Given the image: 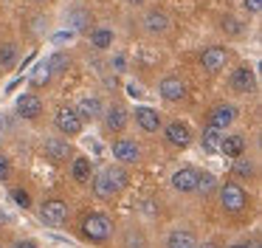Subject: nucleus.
I'll return each mask as SVG.
<instances>
[{
    "label": "nucleus",
    "instance_id": "1",
    "mask_svg": "<svg viewBox=\"0 0 262 248\" xmlns=\"http://www.w3.org/2000/svg\"><path fill=\"white\" fill-rule=\"evenodd\" d=\"M124 183H127V175L121 172V169H104L102 175L93 178V192L107 200V197L119 195V192L124 189Z\"/></svg>",
    "mask_w": 262,
    "mask_h": 248
},
{
    "label": "nucleus",
    "instance_id": "2",
    "mask_svg": "<svg viewBox=\"0 0 262 248\" xmlns=\"http://www.w3.org/2000/svg\"><path fill=\"white\" fill-rule=\"evenodd\" d=\"M82 234H85L91 242H107L110 234H113V223H110L107 214L93 212V214H88L85 223H82Z\"/></svg>",
    "mask_w": 262,
    "mask_h": 248
},
{
    "label": "nucleus",
    "instance_id": "3",
    "mask_svg": "<svg viewBox=\"0 0 262 248\" xmlns=\"http://www.w3.org/2000/svg\"><path fill=\"white\" fill-rule=\"evenodd\" d=\"M220 203H223L226 212H243V209L248 206V195H245V189L239 183L228 180V183L220 189Z\"/></svg>",
    "mask_w": 262,
    "mask_h": 248
},
{
    "label": "nucleus",
    "instance_id": "4",
    "mask_svg": "<svg viewBox=\"0 0 262 248\" xmlns=\"http://www.w3.org/2000/svg\"><path fill=\"white\" fill-rule=\"evenodd\" d=\"M54 124H57V130H59V133H65V135H79L85 118L79 116L76 107H59L57 116H54Z\"/></svg>",
    "mask_w": 262,
    "mask_h": 248
},
{
    "label": "nucleus",
    "instance_id": "5",
    "mask_svg": "<svg viewBox=\"0 0 262 248\" xmlns=\"http://www.w3.org/2000/svg\"><path fill=\"white\" fill-rule=\"evenodd\" d=\"M40 220L46 225H65V220H68V206H65L62 200H46L40 209Z\"/></svg>",
    "mask_w": 262,
    "mask_h": 248
},
{
    "label": "nucleus",
    "instance_id": "6",
    "mask_svg": "<svg viewBox=\"0 0 262 248\" xmlns=\"http://www.w3.org/2000/svg\"><path fill=\"white\" fill-rule=\"evenodd\" d=\"M164 138L169 141L172 147H178V150H186V147L192 144V130H189V124H183V121H172V124H166Z\"/></svg>",
    "mask_w": 262,
    "mask_h": 248
},
{
    "label": "nucleus",
    "instance_id": "7",
    "mask_svg": "<svg viewBox=\"0 0 262 248\" xmlns=\"http://www.w3.org/2000/svg\"><path fill=\"white\" fill-rule=\"evenodd\" d=\"M226 59H228L226 48H220V45H211V48L203 51V56H200V65H203L209 73H217V71H223V68H226Z\"/></svg>",
    "mask_w": 262,
    "mask_h": 248
},
{
    "label": "nucleus",
    "instance_id": "8",
    "mask_svg": "<svg viewBox=\"0 0 262 248\" xmlns=\"http://www.w3.org/2000/svg\"><path fill=\"white\" fill-rule=\"evenodd\" d=\"M231 88L237 90V93H254V90H256L254 71H251L248 65H239L237 71H234V76H231Z\"/></svg>",
    "mask_w": 262,
    "mask_h": 248
},
{
    "label": "nucleus",
    "instance_id": "9",
    "mask_svg": "<svg viewBox=\"0 0 262 248\" xmlns=\"http://www.w3.org/2000/svg\"><path fill=\"white\" fill-rule=\"evenodd\" d=\"M113 155H116V161H121V163H136L138 158H141V147L130 138H121L113 144Z\"/></svg>",
    "mask_w": 262,
    "mask_h": 248
},
{
    "label": "nucleus",
    "instance_id": "10",
    "mask_svg": "<svg viewBox=\"0 0 262 248\" xmlns=\"http://www.w3.org/2000/svg\"><path fill=\"white\" fill-rule=\"evenodd\" d=\"M136 124L144 130V133H158V130H161L158 110H152V107H138V110H136Z\"/></svg>",
    "mask_w": 262,
    "mask_h": 248
},
{
    "label": "nucleus",
    "instance_id": "11",
    "mask_svg": "<svg viewBox=\"0 0 262 248\" xmlns=\"http://www.w3.org/2000/svg\"><path fill=\"white\" fill-rule=\"evenodd\" d=\"M161 96H164L166 101H181L183 96H186V85L181 82L178 76H166V79H161Z\"/></svg>",
    "mask_w": 262,
    "mask_h": 248
},
{
    "label": "nucleus",
    "instance_id": "12",
    "mask_svg": "<svg viewBox=\"0 0 262 248\" xmlns=\"http://www.w3.org/2000/svg\"><path fill=\"white\" fill-rule=\"evenodd\" d=\"M194 183H198V169H192V167H181L172 175V186L178 192H194Z\"/></svg>",
    "mask_w": 262,
    "mask_h": 248
},
{
    "label": "nucleus",
    "instance_id": "13",
    "mask_svg": "<svg viewBox=\"0 0 262 248\" xmlns=\"http://www.w3.org/2000/svg\"><path fill=\"white\" fill-rule=\"evenodd\" d=\"M17 113L23 118H37L42 113V101H40V96H34V93H23L17 99Z\"/></svg>",
    "mask_w": 262,
    "mask_h": 248
},
{
    "label": "nucleus",
    "instance_id": "14",
    "mask_svg": "<svg viewBox=\"0 0 262 248\" xmlns=\"http://www.w3.org/2000/svg\"><path fill=\"white\" fill-rule=\"evenodd\" d=\"M234 118H237V110H234L231 105H217L214 110H211V116H209V124L217 127V130H226Z\"/></svg>",
    "mask_w": 262,
    "mask_h": 248
},
{
    "label": "nucleus",
    "instance_id": "15",
    "mask_svg": "<svg viewBox=\"0 0 262 248\" xmlns=\"http://www.w3.org/2000/svg\"><path fill=\"white\" fill-rule=\"evenodd\" d=\"M144 28H147V34H152V37H158V34H166V28H169V17L164 14V11H149L147 17H144Z\"/></svg>",
    "mask_w": 262,
    "mask_h": 248
},
{
    "label": "nucleus",
    "instance_id": "16",
    "mask_svg": "<svg viewBox=\"0 0 262 248\" xmlns=\"http://www.w3.org/2000/svg\"><path fill=\"white\" fill-rule=\"evenodd\" d=\"M220 152H223V155H228V158H239V155L245 152V138H243V135H237V133L223 135Z\"/></svg>",
    "mask_w": 262,
    "mask_h": 248
},
{
    "label": "nucleus",
    "instance_id": "17",
    "mask_svg": "<svg viewBox=\"0 0 262 248\" xmlns=\"http://www.w3.org/2000/svg\"><path fill=\"white\" fill-rule=\"evenodd\" d=\"M104 127H107L110 133H121V130L127 127V110L124 107H110V110L104 113Z\"/></svg>",
    "mask_w": 262,
    "mask_h": 248
},
{
    "label": "nucleus",
    "instance_id": "18",
    "mask_svg": "<svg viewBox=\"0 0 262 248\" xmlns=\"http://www.w3.org/2000/svg\"><path fill=\"white\" fill-rule=\"evenodd\" d=\"M46 155H51L54 161H65L71 155V144L68 141H59V138H48L46 141Z\"/></svg>",
    "mask_w": 262,
    "mask_h": 248
},
{
    "label": "nucleus",
    "instance_id": "19",
    "mask_svg": "<svg viewBox=\"0 0 262 248\" xmlns=\"http://www.w3.org/2000/svg\"><path fill=\"white\" fill-rule=\"evenodd\" d=\"M200 141H203V150L209 152V155H214V152H220V141H223V133H220V130H217V127H211V124H209V127L203 130V138H200Z\"/></svg>",
    "mask_w": 262,
    "mask_h": 248
},
{
    "label": "nucleus",
    "instance_id": "20",
    "mask_svg": "<svg viewBox=\"0 0 262 248\" xmlns=\"http://www.w3.org/2000/svg\"><path fill=\"white\" fill-rule=\"evenodd\" d=\"M76 110H79L82 118H99V113H102V101H99L96 96H85Z\"/></svg>",
    "mask_w": 262,
    "mask_h": 248
},
{
    "label": "nucleus",
    "instance_id": "21",
    "mask_svg": "<svg viewBox=\"0 0 262 248\" xmlns=\"http://www.w3.org/2000/svg\"><path fill=\"white\" fill-rule=\"evenodd\" d=\"M194 234L192 231H172L169 240H166V248H194Z\"/></svg>",
    "mask_w": 262,
    "mask_h": 248
},
{
    "label": "nucleus",
    "instance_id": "22",
    "mask_svg": "<svg viewBox=\"0 0 262 248\" xmlns=\"http://www.w3.org/2000/svg\"><path fill=\"white\" fill-rule=\"evenodd\" d=\"M51 65L48 62H40V65L34 68V73H31V85L34 88H42V85H48V79H51Z\"/></svg>",
    "mask_w": 262,
    "mask_h": 248
},
{
    "label": "nucleus",
    "instance_id": "23",
    "mask_svg": "<svg viewBox=\"0 0 262 248\" xmlns=\"http://www.w3.org/2000/svg\"><path fill=\"white\" fill-rule=\"evenodd\" d=\"M88 20H91V14H88L85 9H71V11H68V23L74 26V31H85V28H88Z\"/></svg>",
    "mask_w": 262,
    "mask_h": 248
},
{
    "label": "nucleus",
    "instance_id": "24",
    "mask_svg": "<svg viewBox=\"0 0 262 248\" xmlns=\"http://www.w3.org/2000/svg\"><path fill=\"white\" fill-rule=\"evenodd\" d=\"M74 178L79 180V183H88V180H91V161H88V158H76L74 161Z\"/></svg>",
    "mask_w": 262,
    "mask_h": 248
},
{
    "label": "nucleus",
    "instance_id": "25",
    "mask_svg": "<svg viewBox=\"0 0 262 248\" xmlns=\"http://www.w3.org/2000/svg\"><path fill=\"white\" fill-rule=\"evenodd\" d=\"M14 59H17V48H14V43H3L0 45V68H12Z\"/></svg>",
    "mask_w": 262,
    "mask_h": 248
},
{
    "label": "nucleus",
    "instance_id": "26",
    "mask_svg": "<svg viewBox=\"0 0 262 248\" xmlns=\"http://www.w3.org/2000/svg\"><path fill=\"white\" fill-rule=\"evenodd\" d=\"M91 43L96 45V48H110V43H113V31H110V28H96V31L91 34Z\"/></svg>",
    "mask_w": 262,
    "mask_h": 248
},
{
    "label": "nucleus",
    "instance_id": "27",
    "mask_svg": "<svg viewBox=\"0 0 262 248\" xmlns=\"http://www.w3.org/2000/svg\"><path fill=\"white\" fill-rule=\"evenodd\" d=\"M194 189L203 192V195H209V192L214 189V175H209V172H198V183H194Z\"/></svg>",
    "mask_w": 262,
    "mask_h": 248
},
{
    "label": "nucleus",
    "instance_id": "28",
    "mask_svg": "<svg viewBox=\"0 0 262 248\" xmlns=\"http://www.w3.org/2000/svg\"><path fill=\"white\" fill-rule=\"evenodd\" d=\"M234 175H239V178H251V175H254V163L245 161V158H239L237 167H234Z\"/></svg>",
    "mask_w": 262,
    "mask_h": 248
},
{
    "label": "nucleus",
    "instance_id": "29",
    "mask_svg": "<svg viewBox=\"0 0 262 248\" xmlns=\"http://www.w3.org/2000/svg\"><path fill=\"white\" fill-rule=\"evenodd\" d=\"M12 200L17 203L20 209H29L31 206V197H29V192H26V189H12Z\"/></svg>",
    "mask_w": 262,
    "mask_h": 248
},
{
    "label": "nucleus",
    "instance_id": "30",
    "mask_svg": "<svg viewBox=\"0 0 262 248\" xmlns=\"http://www.w3.org/2000/svg\"><path fill=\"white\" fill-rule=\"evenodd\" d=\"M48 65H51V71H65V68H68V56H65V54H54L51 59H48Z\"/></svg>",
    "mask_w": 262,
    "mask_h": 248
},
{
    "label": "nucleus",
    "instance_id": "31",
    "mask_svg": "<svg viewBox=\"0 0 262 248\" xmlns=\"http://www.w3.org/2000/svg\"><path fill=\"white\" fill-rule=\"evenodd\" d=\"M223 31H228V34H239V31H243V26L237 23V17H226V20H223Z\"/></svg>",
    "mask_w": 262,
    "mask_h": 248
},
{
    "label": "nucleus",
    "instance_id": "32",
    "mask_svg": "<svg viewBox=\"0 0 262 248\" xmlns=\"http://www.w3.org/2000/svg\"><path fill=\"white\" fill-rule=\"evenodd\" d=\"M9 178V158L0 152V180H6Z\"/></svg>",
    "mask_w": 262,
    "mask_h": 248
},
{
    "label": "nucleus",
    "instance_id": "33",
    "mask_svg": "<svg viewBox=\"0 0 262 248\" xmlns=\"http://www.w3.org/2000/svg\"><path fill=\"white\" fill-rule=\"evenodd\" d=\"M243 3H245V9H248L251 14H256V11L262 9V0H243Z\"/></svg>",
    "mask_w": 262,
    "mask_h": 248
},
{
    "label": "nucleus",
    "instance_id": "34",
    "mask_svg": "<svg viewBox=\"0 0 262 248\" xmlns=\"http://www.w3.org/2000/svg\"><path fill=\"white\" fill-rule=\"evenodd\" d=\"M127 93H130V96H133V99H141V96H144V90H141V88H138V85H136V82H130V85H127Z\"/></svg>",
    "mask_w": 262,
    "mask_h": 248
},
{
    "label": "nucleus",
    "instance_id": "35",
    "mask_svg": "<svg viewBox=\"0 0 262 248\" xmlns=\"http://www.w3.org/2000/svg\"><path fill=\"white\" fill-rule=\"evenodd\" d=\"M14 248H40V245H37V242H31V240H26V242H17Z\"/></svg>",
    "mask_w": 262,
    "mask_h": 248
},
{
    "label": "nucleus",
    "instance_id": "36",
    "mask_svg": "<svg viewBox=\"0 0 262 248\" xmlns=\"http://www.w3.org/2000/svg\"><path fill=\"white\" fill-rule=\"evenodd\" d=\"M71 37H74V31H68V34H57L54 39H57V43H65V39H71Z\"/></svg>",
    "mask_w": 262,
    "mask_h": 248
},
{
    "label": "nucleus",
    "instance_id": "37",
    "mask_svg": "<svg viewBox=\"0 0 262 248\" xmlns=\"http://www.w3.org/2000/svg\"><path fill=\"white\" fill-rule=\"evenodd\" d=\"M228 248H256L254 242H234V245H228Z\"/></svg>",
    "mask_w": 262,
    "mask_h": 248
},
{
    "label": "nucleus",
    "instance_id": "38",
    "mask_svg": "<svg viewBox=\"0 0 262 248\" xmlns=\"http://www.w3.org/2000/svg\"><path fill=\"white\" fill-rule=\"evenodd\" d=\"M124 56H116V71H124Z\"/></svg>",
    "mask_w": 262,
    "mask_h": 248
},
{
    "label": "nucleus",
    "instance_id": "39",
    "mask_svg": "<svg viewBox=\"0 0 262 248\" xmlns=\"http://www.w3.org/2000/svg\"><path fill=\"white\" fill-rule=\"evenodd\" d=\"M127 3H130V6H141L144 0H127Z\"/></svg>",
    "mask_w": 262,
    "mask_h": 248
},
{
    "label": "nucleus",
    "instance_id": "40",
    "mask_svg": "<svg viewBox=\"0 0 262 248\" xmlns=\"http://www.w3.org/2000/svg\"><path fill=\"white\" fill-rule=\"evenodd\" d=\"M198 248H217V245H211V242H206V245H198Z\"/></svg>",
    "mask_w": 262,
    "mask_h": 248
},
{
    "label": "nucleus",
    "instance_id": "41",
    "mask_svg": "<svg viewBox=\"0 0 262 248\" xmlns=\"http://www.w3.org/2000/svg\"><path fill=\"white\" fill-rule=\"evenodd\" d=\"M37 3H46V0H37Z\"/></svg>",
    "mask_w": 262,
    "mask_h": 248
},
{
    "label": "nucleus",
    "instance_id": "42",
    "mask_svg": "<svg viewBox=\"0 0 262 248\" xmlns=\"http://www.w3.org/2000/svg\"><path fill=\"white\" fill-rule=\"evenodd\" d=\"M194 248H198V245H194Z\"/></svg>",
    "mask_w": 262,
    "mask_h": 248
}]
</instances>
